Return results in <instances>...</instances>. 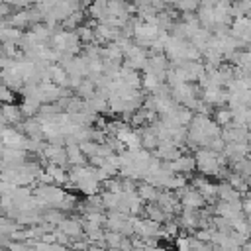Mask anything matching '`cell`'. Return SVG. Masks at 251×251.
<instances>
[{"label": "cell", "mask_w": 251, "mask_h": 251, "mask_svg": "<svg viewBox=\"0 0 251 251\" xmlns=\"http://www.w3.org/2000/svg\"><path fill=\"white\" fill-rule=\"evenodd\" d=\"M216 196H218V200H224V202H233V200H241V198H243L241 192L235 190V188H233L231 184H227L226 180L218 184V192H216Z\"/></svg>", "instance_id": "6da1fadb"}, {"label": "cell", "mask_w": 251, "mask_h": 251, "mask_svg": "<svg viewBox=\"0 0 251 251\" xmlns=\"http://www.w3.org/2000/svg\"><path fill=\"white\" fill-rule=\"evenodd\" d=\"M214 122L220 127H226V126L233 124V112H231V108H218L214 112Z\"/></svg>", "instance_id": "7a4b0ae2"}, {"label": "cell", "mask_w": 251, "mask_h": 251, "mask_svg": "<svg viewBox=\"0 0 251 251\" xmlns=\"http://www.w3.org/2000/svg\"><path fill=\"white\" fill-rule=\"evenodd\" d=\"M137 194H139V198L143 202H155L157 196H159V190H157V186H153V184L147 182V184H141L137 188Z\"/></svg>", "instance_id": "3957f363"}, {"label": "cell", "mask_w": 251, "mask_h": 251, "mask_svg": "<svg viewBox=\"0 0 251 251\" xmlns=\"http://www.w3.org/2000/svg\"><path fill=\"white\" fill-rule=\"evenodd\" d=\"M176 249L178 251H190V237H178L176 239Z\"/></svg>", "instance_id": "277c9868"}, {"label": "cell", "mask_w": 251, "mask_h": 251, "mask_svg": "<svg viewBox=\"0 0 251 251\" xmlns=\"http://www.w3.org/2000/svg\"><path fill=\"white\" fill-rule=\"evenodd\" d=\"M243 251H251V239H247V243L243 245Z\"/></svg>", "instance_id": "5b68a950"}]
</instances>
